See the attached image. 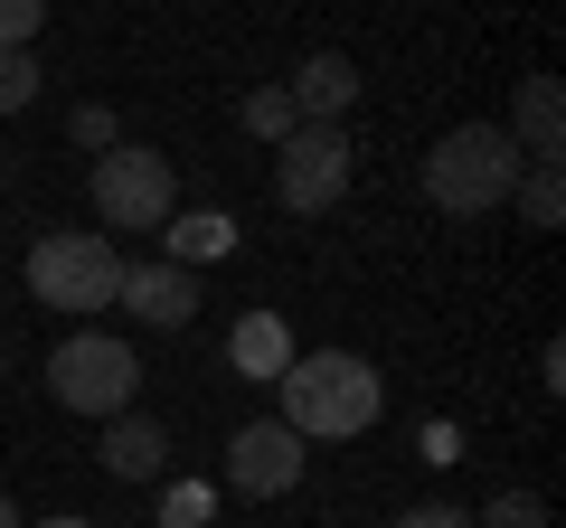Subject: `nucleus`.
I'll return each mask as SVG.
<instances>
[{"instance_id": "1", "label": "nucleus", "mask_w": 566, "mask_h": 528, "mask_svg": "<svg viewBox=\"0 0 566 528\" xmlns=\"http://www.w3.org/2000/svg\"><path fill=\"white\" fill-rule=\"evenodd\" d=\"M283 425L303 434V444H340V434H368L387 406V387L368 359H349V349H312V359L283 368Z\"/></svg>"}, {"instance_id": "2", "label": "nucleus", "mask_w": 566, "mask_h": 528, "mask_svg": "<svg viewBox=\"0 0 566 528\" xmlns=\"http://www.w3.org/2000/svg\"><path fill=\"white\" fill-rule=\"evenodd\" d=\"M510 189H520V142L501 123H463L424 151V199L444 218H491V208H510Z\"/></svg>"}, {"instance_id": "3", "label": "nucleus", "mask_w": 566, "mask_h": 528, "mask_svg": "<svg viewBox=\"0 0 566 528\" xmlns=\"http://www.w3.org/2000/svg\"><path fill=\"white\" fill-rule=\"evenodd\" d=\"M123 284V255L114 236H39L29 245V293L48 311H104Z\"/></svg>"}, {"instance_id": "4", "label": "nucleus", "mask_w": 566, "mask_h": 528, "mask_svg": "<svg viewBox=\"0 0 566 528\" xmlns=\"http://www.w3.org/2000/svg\"><path fill=\"white\" fill-rule=\"evenodd\" d=\"M48 387H57V406L76 415H123L142 387V359L123 340H104V330H76V340H57V359H48Z\"/></svg>"}, {"instance_id": "5", "label": "nucleus", "mask_w": 566, "mask_h": 528, "mask_svg": "<svg viewBox=\"0 0 566 528\" xmlns=\"http://www.w3.org/2000/svg\"><path fill=\"white\" fill-rule=\"evenodd\" d=\"M349 189V133L340 123H293L274 151V199L293 208V218H331Z\"/></svg>"}, {"instance_id": "6", "label": "nucleus", "mask_w": 566, "mask_h": 528, "mask_svg": "<svg viewBox=\"0 0 566 528\" xmlns=\"http://www.w3.org/2000/svg\"><path fill=\"white\" fill-rule=\"evenodd\" d=\"M170 208H180V189H170V161H161V151L114 142V151L95 161V218H104V226H133V236H142V226H161Z\"/></svg>"}, {"instance_id": "7", "label": "nucleus", "mask_w": 566, "mask_h": 528, "mask_svg": "<svg viewBox=\"0 0 566 528\" xmlns=\"http://www.w3.org/2000/svg\"><path fill=\"white\" fill-rule=\"evenodd\" d=\"M303 482V434L283 425V415H264V425H237V444H227V490H245V500H274V490Z\"/></svg>"}, {"instance_id": "8", "label": "nucleus", "mask_w": 566, "mask_h": 528, "mask_svg": "<svg viewBox=\"0 0 566 528\" xmlns=\"http://www.w3.org/2000/svg\"><path fill=\"white\" fill-rule=\"evenodd\" d=\"M114 303H133L142 330H189V311H199V284H189V264H123Z\"/></svg>"}, {"instance_id": "9", "label": "nucleus", "mask_w": 566, "mask_h": 528, "mask_svg": "<svg viewBox=\"0 0 566 528\" xmlns=\"http://www.w3.org/2000/svg\"><path fill=\"white\" fill-rule=\"evenodd\" d=\"M283 95H293V114H303V123H340L349 104H359V66H349L340 47H322V57H303V76L283 85Z\"/></svg>"}, {"instance_id": "10", "label": "nucleus", "mask_w": 566, "mask_h": 528, "mask_svg": "<svg viewBox=\"0 0 566 528\" xmlns=\"http://www.w3.org/2000/svg\"><path fill=\"white\" fill-rule=\"evenodd\" d=\"M161 463H170V434L151 425V415H104V472L114 482H161Z\"/></svg>"}, {"instance_id": "11", "label": "nucleus", "mask_w": 566, "mask_h": 528, "mask_svg": "<svg viewBox=\"0 0 566 528\" xmlns=\"http://www.w3.org/2000/svg\"><path fill=\"white\" fill-rule=\"evenodd\" d=\"M510 142H520L528 161H557V151H566V95H557V76H528V85H520Z\"/></svg>"}, {"instance_id": "12", "label": "nucleus", "mask_w": 566, "mask_h": 528, "mask_svg": "<svg viewBox=\"0 0 566 528\" xmlns=\"http://www.w3.org/2000/svg\"><path fill=\"white\" fill-rule=\"evenodd\" d=\"M161 236H170V264H218L227 245H237V218H218V208H189L180 218V208H170Z\"/></svg>"}, {"instance_id": "13", "label": "nucleus", "mask_w": 566, "mask_h": 528, "mask_svg": "<svg viewBox=\"0 0 566 528\" xmlns=\"http://www.w3.org/2000/svg\"><path fill=\"white\" fill-rule=\"evenodd\" d=\"M227 359H237L245 378H283V368H293V340H283V321H274V311H245V321H237V340H227Z\"/></svg>"}, {"instance_id": "14", "label": "nucleus", "mask_w": 566, "mask_h": 528, "mask_svg": "<svg viewBox=\"0 0 566 528\" xmlns=\"http://www.w3.org/2000/svg\"><path fill=\"white\" fill-rule=\"evenodd\" d=\"M510 199H520V218H528V226H557V218H566V180H557V161L520 170V189H510Z\"/></svg>"}, {"instance_id": "15", "label": "nucleus", "mask_w": 566, "mask_h": 528, "mask_svg": "<svg viewBox=\"0 0 566 528\" xmlns=\"http://www.w3.org/2000/svg\"><path fill=\"white\" fill-rule=\"evenodd\" d=\"M29 104H39V57L0 47V114H29Z\"/></svg>"}, {"instance_id": "16", "label": "nucleus", "mask_w": 566, "mask_h": 528, "mask_svg": "<svg viewBox=\"0 0 566 528\" xmlns=\"http://www.w3.org/2000/svg\"><path fill=\"white\" fill-rule=\"evenodd\" d=\"M293 95H283V85H255V95H245V133H264V142H283V133H293Z\"/></svg>"}, {"instance_id": "17", "label": "nucleus", "mask_w": 566, "mask_h": 528, "mask_svg": "<svg viewBox=\"0 0 566 528\" xmlns=\"http://www.w3.org/2000/svg\"><path fill=\"white\" fill-rule=\"evenodd\" d=\"M472 528H547V500H538V490H501Z\"/></svg>"}, {"instance_id": "18", "label": "nucleus", "mask_w": 566, "mask_h": 528, "mask_svg": "<svg viewBox=\"0 0 566 528\" xmlns=\"http://www.w3.org/2000/svg\"><path fill=\"white\" fill-rule=\"evenodd\" d=\"M48 20V0H0V47H29Z\"/></svg>"}, {"instance_id": "19", "label": "nucleus", "mask_w": 566, "mask_h": 528, "mask_svg": "<svg viewBox=\"0 0 566 528\" xmlns=\"http://www.w3.org/2000/svg\"><path fill=\"white\" fill-rule=\"evenodd\" d=\"M66 133H76L85 151H114V114H104V104H76V123H66Z\"/></svg>"}, {"instance_id": "20", "label": "nucleus", "mask_w": 566, "mask_h": 528, "mask_svg": "<svg viewBox=\"0 0 566 528\" xmlns=\"http://www.w3.org/2000/svg\"><path fill=\"white\" fill-rule=\"evenodd\" d=\"M397 528H472V509H453V500H424V509H406Z\"/></svg>"}, {"instance_id": "21", "label": "nucleus", "mask_w": 566, "mask_h": 528, "mask_svg": "<svg viewBox=\"0 0 566 528\" xmlns=\"http://www.w3.org/2000/svg\"><path fill=\"white\" fill-rule=\"evenodd\" d=\"M0 528H29V519H20V509H10V500H0Z\"/></svg>"}, {"instance_id": "22", "label": "nucleus", "mask_w": 566, "mask_h": 528, "mask_svg": "<svg viewBox=\"0 0 566 528\" xmlns=\"http://www.w3.org/2000/svg\"><path fill=\"white\" fill-rule=\"evenodd\" d=\"M39 528H95V519H39Z\"/></svg>"}]
</instances>
